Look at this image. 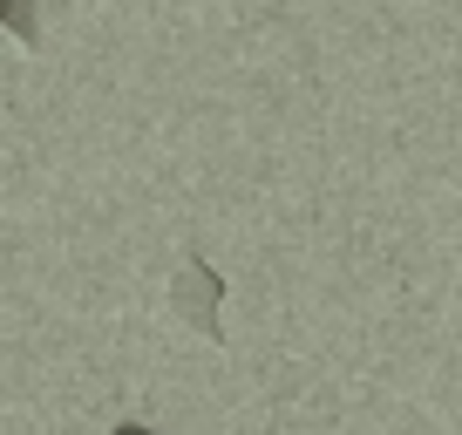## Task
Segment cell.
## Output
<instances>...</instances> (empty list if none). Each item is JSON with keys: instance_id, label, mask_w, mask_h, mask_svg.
<instances>
[{"instance_id": "3", "label": "cell", "mask_w": 462, "mask_h": 435, "mask_svg": "<svg viewBox=\"0 0 462 435\" xmlns=\"http://www.w3.org/2000/svg\"><path fill=\"white\" fill-rule=\"evenodd\" d=\"M109 435H163V429H150V421H116Z\"/></svg>"}, {"instance_id": "2", "label": "cell", "mask_w": 462, "mask_h": 435, "mask_svg": "<svg viewBox=\"0 0 462 435\" xmlns=\"http://www.w3.org/2000/svg\"><path fill=\"white\" fill-rule=\"evenodd\" d=\"M0 28L34 48V42H42V7H34V0H0Z\"/></svg>"}, {"instance_id": "1", "label": "cell", "mask_w": 462, "mask_h": 435, "mask_svg": "<svg viewBox=\"0 0 462 435\" xmlns=\"http://www.w3.org/2000/svg\"><path fill=\"white\" fill-rule=\"evenodd\" d=\"M171 313L184 319V327H198L204 340H225V327H217V313H225V273L190 252L171 273Z\"/></svg>"}]
</instances>
